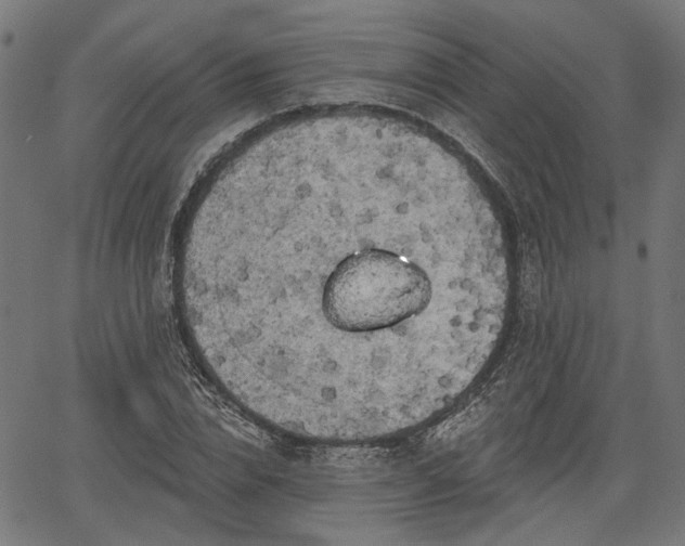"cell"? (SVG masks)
I'll return each mask as SVG.
<instances>
[{"instance_id": "cell-1", "label": "cell", "mask_w": 685, "mask_h": 546, "mask_svg": "<svg viewBox=\"0 0 685 546\" xmlns=\"http://www.w3.org/2000/svg\"><path fill=\"white\" fill-rule=\"evenodd\" d=\"M188 284L242 388L299 427H416L479 374L509 277L493 217L371 167L264 196L202 246Z\"/></svg>"}]
</instances>
